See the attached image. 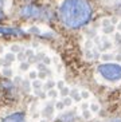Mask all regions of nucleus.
<instances>
[{
	"label": "nucleus",
	"instance_id": "obj_2",
	"mask_svg": "<svg viewBox=\"0 0 121 122\" xmlns=\"http://www.w3.org/2000/svg\"><path fill=\"white\" fill-rule=\"evenodd\" d=\"M98 72L110 82H117L121 79V66L114 63H105L98 67Z\"/></svg>",
	"mask_w": 121,
	"mask_h": 122
},
{
	"label": "nucleus",
	"instance_id": "obj_4",
	"mask_svg": "<svg viewBox=\"0 0 121 122\" xmlns=\"http://www.w3.org/2000/svg\"><path fill=\"white\" fill-rule=\"evenodd\" d=\"M3 122H26L23 113H14L3 119Z\"/></svg>",
	"mask_w": 121,
	"mask_h": 122
},
{
	"label": "nucleus",
	"instance_id": "obj_3",
	"mask_svg": "<svg viewBox=\"0 0 121 122\" xmlns=\"http://www.w3.org/2000/svg\"><path fill=\"white\" fill-rule=\"evenodd\" d=\"M44 14H47V11L39 7H35V5H26L22 10V15L24 18H46Z\"/></svg>",
	"mask_w": 121,
	"mask_h": 122
},
{
	"label": "nucleus",
	"instance_id": "obj_5",
	"mask_svg": "<svg viewBox=\"0 0 121 122\" xmlns=\"http://www.w3.org/2000/svg\"><path fill=\"white\" fill-rule=\"evenodd\" d=\"M0 32H3V34H22V31H16V30H11V28H0Z\"/></svg>",
	"mask_w": 121,
	"mask_h": 122
},
{
	"label": "nucleus",
	"instance_id": "obj_1",
	"mask_svg": "<svg viewBox=\"0 0 121 122\" xmlns=\"http://www.w3.org/2000/svg\"><path fill=\"white\" fill-rule=\"evenodd\" d=\"M59 18L69 28H79L92 18V7L88 0H65L59 7Z\"/></svg>",
	"mask_w": 121,
	"mask_h": 122
},
{
	"label": "nucleus",
	"instance_id": "obj_6",
	"mask_svg": "<svg viewBox=\"0 0 121 122\" xmlns=\"http://www.w3.org/2000/svg\"><path fill=\"white\" fill-rule=\"evenodd\" d=\"M110 122H121V119L120 118H116V119H112Z\"/></svg>",
	"mask_w": 121,
	"mask_h": 122
},
{
	"label": "nucleus",
	"instance_id": "obj_7",
	"mask_svg": "<svg viewBox=\"0 0 121 122\" xmlns=\"http://www.w3.org/2000/svg\"><path fill=\"white\" fill-rule=\"evenodd\" d=\"M1 19H3V12L0 11V20H1Z\"/></svg>",
	"mask_w": 121,
	"mask_h": 122
}]
</instances>
